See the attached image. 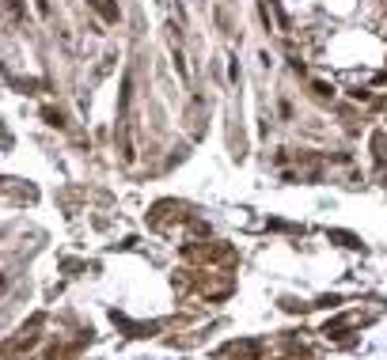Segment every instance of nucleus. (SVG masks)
Returning <instances> with one entry per match:
<instances>
[{"label": "nucleus", "instance_id": "1", "mask_svg": "<svg viewBox=\"0 0 387 360\" xmlns=\"http://www.w3.org/2000/svg\"><path fill=\"white\" fill-rule=\"evenodd\" d=\"M91 8H95V12H99L106 23H114V19H118V8L110 4V0H91Z\"/></svg>", "mask_w": 387, "mask_h": 360}, {"label": "nucleus", "instance_id": "2", "mask_svg": "<svg viewBox=\"0 0 387 360\" xmlns=\"http://www.w3.org/2000/svg\"><path fill=\"white\" fill-rule=\"evenodd\" d=\"M330 239H342V246H361L357 239L349 235V231H330Z\"/></svg>", "mask_w": 387, "mask_h": 360}]
</instances>
